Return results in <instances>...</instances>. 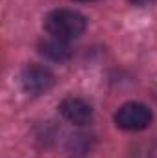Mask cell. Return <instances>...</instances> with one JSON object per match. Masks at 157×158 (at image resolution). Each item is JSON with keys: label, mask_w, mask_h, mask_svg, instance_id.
<instances>
[{"label": "cell", "mask_w": 157, "mask_h": 158, "mask_svg": "<svg viewBox=\"0 0 157 158\" xmlns=\"http://www.w3.org/2000/svg\"><path fill=\"white\" fill-rule=\"evenodd\" d=\"M54 74L41 64H26L20 72V85L26 94L30 96H41L48 92L54 86Z\"/></svg>", "instance_id": "3957f363"}, {"label": "cell", "mask_w": 157, "mask_h": 158, "mask_svg": "<svg viewBox=\"0 0 157 158\" xmlns=\"http://www.w3.org/2000/svg\"><path fill=\"white\" fill-rule=\"evenodd\" d=\"M74 2H96V0H74Z\"/></svg>", "instance_id": "ba28073f"}, {"label": "cell", "mask_w": 157, "mask_h": 158, "mask_svg": "<svg viewBox=\"0 0 157 158\" xmlns=\"http://www.w3.org/2000/svg\"><path fill=\"white\" fill-rule=\"evenodd\" d=\"M89 149H91V136L85 134V132H78V134L70 136V140H69V143H67V151H69L74 158L87 155Z\"/></svg>", "instance_id": "8992f818"}, {"label": "cell", "mask_w": 157, "mask_h": 158, "mask_svg": "<svg viewBox=\"0 0 157 158\" xmlns=\"http://www.w3.org/2000/svg\"><path fill=\"white\" fill-rule=\"evenodd\" d=\"M43 26L48 35L70 42L85 31L87 19L74 9H54L44 17Z\"/></svg>", "instance_id": "6da1fadb"}, {"label": "cell", "mask_w": 157, "mask_h": 158, "mask_svg": "<svg viewBox=\"0 0 157 158\" xmlns=\"http://www.w3.org/2000/svg\"><path fill=\"white\" fill-rule=\"evenodd\" d=\"M37 52L46 61H52V63H65L72 55V50H70L67 40H61L57 37H52V35L39 40Z\"/></svg>", "instance_id": "5b68a950"}, {"label": "cell", "mask_w": 157, "mask_h": 158, "mask_svg": "<svg viewBox=\"0 0 157 158\" xmlns=\"http://www.w3.org/2000/svg\"><path fill=\"white\" fill-rule=\"evenodd\" d=\"M152 119H154L152 110L144 103H137V101L124 103L115 114L117 127L124 131H142L152 123Z\"/></svg>", "instance_id": "7a4b0ae2"}, {"label": "cell", "mask_w": 157, "mask_h": 158, "mask_svg": "<svg viewBox=\"0 0 157 158\" xmlns=\"http://www.w3.org/2000/svg\"><path fill=\"white\" fill-rule=\"evenodd\" d=\"M59 112H61V116L67 119V121H70L72 125H78V127L89 125V123L92 121V116H94L92 107H91L85 99H81V98H72V96H70V98H65V99L61 101Z\"/></svg>", "instance_id": "277c9868"}, {"label": "cell", "mask_w": 157, "mask_h": 158, "mask_svg": "<svg viewBox=\"0 0 157 158\" xmlns=\"http://www.w3.org/2000/svg\"><path fill=\"white\" fill-rule=\"evenodd\" d=\"M131 4H137V6H148V4H152L154 0H129Z\"/></svg>", "instance_id": "52a82bcc"}]
</instances>
